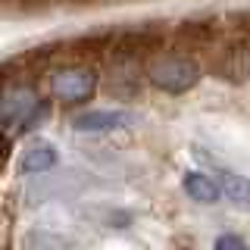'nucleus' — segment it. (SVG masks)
<instances>
[{"label": "nucleus", "instance_id": "1", "mask_svg": "<svg viewBox=\"0 0 250 250\" xmlns=\"http://www.w3.org/2000/svg\"><path fill=\"white\" fill-rule=\"evenodd\" d=\"M200 78V69L188 60H163L150 69V82L169 94H185Z\"/></svg>", "mask_w": 250, "mask_h": 250}, {"label": "nucleus", "instance_id": "2", "mask_svg": "<svg viewBox=\"0 0 250 250\" xmlns=\"http://www.w3.org/2000/svg\"><path fill=\"white\" fill-rule=\"evenodd\" d=\"M97 88V75L91 69H60L50 78V94L60 100H88Z\"/></svg>", "mask_w": 250, "mask_h": 250}, {"label": "nucleus", "instance_id": "3", "mask_svg": "<svg viewBox=\"0 0 250 250\" xmlns=\"http://www.w3.org/2000/svg\"><path fill=\"white\" fill-rule=\"evenodd\" d=\"M41 106V100L35 97V91L25 88V84H19V88H10L3 97V125H6V141L13 138V128L16 125H25V119L35 109Z\"/></svg>", "mask_w": 250, "mask_h": 250}, {"label": "nucleus", "instance_id": "4", "mask_svg": "<svg viewBox=\"0 0 250 250\" xmlns=\"http://www.w3.org/2000/svg\"><path fill=\"white\" fill-rule=\"evenodd\" d=\"M131 116L122 109H88V113L72 116V128L75 131H109V128H122L128 125Z\"/></svg>", "mask_w": 250, "mask_h": 250}, {"label": "nucleus", "instance_id": "5", "mask_svg": "<svg viewBox=\"0 0 250 250\" xmlns=\"http://www.w3.org/2000/svg\"><path fill=\"white\" fill-rule=\"evenodd\" d=\"M57 160H60V150L53 144H31L25 147V153H22V172H28V175H38V172H47V169H53L57 166Z\"/></svg>", "mask_w": 250, "mask_h": 250}, {"label": "nucleus", "instance_id": "6", "mask_svg": "<svg viewBox=\"0 0 250 250\" xmlns=\"http://www.w3.org/2000/svg\"><path fill=\"white\" fill-rule=\"evenodd\" d=\"M185 191H188L191 200L216 203L219 194H222V188H219V182H213L207 172H188V175H185Z\"/></svg>", "mask_w": 250, "mask_h": 250}, {"label": "nucleus", "instance_id": "7", "mask_svg": "<svg viewBox=\"0 0 250 250\" xmlns=\"http://www.w3.org/2000/svg\"><path fill=\"white\" fill-rule=\"evenodd\" d=\"M219 188H222L225 200L234 207H250V178L238 172H219Z\"/></svg>", "mask_w": 250, "mask_h": 250}, {"label": "nucleus", "instance_id": "8", "mask_svg": "<svg viewBox=\"0 0 250 250\" xmlns=\"http://www.w3.org/2000/svg\"><path fill=\"white\" fill-rule=\"evenodd\" d=\"M216 247H238V250H244L247 241L244 238H234V234H222V238H216Z\"/></svg>", "mask_w": 250, "mask_h": 250}]
</instances>
